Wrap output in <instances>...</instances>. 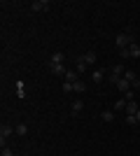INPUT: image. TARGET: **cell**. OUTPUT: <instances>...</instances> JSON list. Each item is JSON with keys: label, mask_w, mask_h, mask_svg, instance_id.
Segmentation results:
<instances>
[{"label": "cell", "mask_w": 140, "mask_h": 156, "mask_svg": "<svg viewBox=\"0 0 140 156\" xmlns=\"http://www.w3.org/2000/svg\"><path fill=\"white\" fill-rule=\"evenodd\" d=\"M126 124H131V126H133V124H138V119H135V114H126Z\"/></svg>", "instance_id": "obj_23"}, {"label": "cell", "mask_w": 140, "mask_h": 156, "mask_svg": "<svg viewBox=\"0 0 140 156\" xmlns=\"http://www.w3.org/2000/svg\"><path fill=\"white\" fill-rule=\"evenodd\" d=\"M124 72H126V70H124V65H121V63H117V65L112 68V70H110V82H112V84H117V79H121V77H124Z\"/></svg>", "instance_id": "obj_3"}, {"label": "cell", "mask_w": 140, "mask_h": 156, "mask_svg": "<svg viewBox=\"0 0 140 156\" xmlns=\"http://www.w3.org/2000/svg\"><path fill=\"white\" fill-rule=\"evenodd\" d=\"M135 40L128 35V33H119L117 37H114V44H117V49H128V47L133 44Z\"/></svg>", "instance_id": "obj_1"}, {"label": "cell", "mask_w": 140, "mask_h": 156, "mask_svg": "<svg viewBox=\"0 0 140 156\" xmlns=\"http://www.w3.org/2000/svg\"><path fill=\"white\" fill-rule=\"evenodd\" d=\"M119 56H121V61L131 58V54H128V49H119Z\"/></svg>", "instance_id": "obj_22"}, {"label": "cell", "mask_w": 140, "mask_h": 156, "mask_svg": "<svg viewBox=\"0 0 140 156\" xmlns=\"http://www.w3.org/2000/svg\"><path fill=\"white\" fill-rule=\"evenodd\" d=\"M73 91L84 93V91H87V84H84V82H75V84H73Z\"/></svg>", "instance_id": "obj_13"}, {"label": "cell", "mask_w": 140, "mask_h": 156, "mask_svg": "<svg viewBox=\"0 0 140 156\" xmlns=\"http://www.w3.org/2000/svg\"><path fill=\"white\" fill-rule=\"evenodd\" d=\"M138 156H140V154H138Z\"/></svg>", "instance_id": "obj_27"}, {"label": "cell", "mask_w": 140, "mask_h": 156, "mask_svg": "<svg viewBox=\"0 0 140 156\" xmlns=\"http://www.w3.org/2000/svg\"><path fill=\"white\" fill-rule=\"evenodd\" d=\"M135 119H138V124H140V110H138V114H135Z\"/></svg>", "instance_id": "obj_26"}, {"label": "cell", "mask_w": 140, "mask_h": 156, "mask_svg": "<svg viewBox=\"0 0 140 156\" xmlns=\"http://www.w3.org/2000/svg\"><path fill=\"white\" fill-rule=\"evenodd\" d=\"M66 82H70V84H75V82H77V72L68 70V72H66Z\"/></svg>", "instance_id": "obj_17"}, {"label": "cell", "mask_w": 140, "mask_h": 156, "mask_svg": "<svg viewBox=\"0 0 140 156\" xmlns=\"http://www.w3.org/2000/svg\"><path fill=\"white\" fill-rule=\"evenodd\" d=\"M124 79H126V82H131V86L140 89V82H138V77H135V72H133V70H126V72H124Z\"/></svg>", "instance_id": "obj_5"}, {"label": "cell", "mask_w": 140, "mask_h": 156, "mask_svg": "<svg viewBox=\"0 0 140 156\" xmlns=\"http://www.w3.org/2000/svg\"><path fill=\"white\" fill-rule=\"evenodd\" d=\"M49 63H52V65L63 63V54H61V51H54V54H52V58H49Z\"/></svg>", "instance_id": "obj_8"}, {"label": "cell", "mask_w": 140, "mask_h": 156, "mask_svg": "<svg viewBox=\"0 0 140 156\" xmlns=\"http://www.w3.org/2000/svg\"><path fill=\"white\" fill-rule=\"evenodd\" d=\"M133 98H135V93L131 91V89H128V91L124 93V100H126V103H131V100H133Z\"/></svg>", "instance_id": "obj_21"}, {"label": "cell", "mask_w": 140, "mask_h": 156, "mask_svg": "<svg viewBox=\"0 0 140 156\" xmlns=\"http://www.w3.org/2000/svg\"><path fill=\"white\" fill-rule=\"evenodd\" d=\"M2 156H14V151L9 147H2Z\"/></svg>", "instance_id": "obj_25"}, {"label": "cell", "mask_w": 140, "mask_h": 156, "mask_svg": "<svg viewBox=\"0 0 140 156\" xmlns=\"http://www.w3.org/2000/svg\"><path fill=\"white\" fill-rule=\"evenodd\" d=\"M12 133H16V130H14L9 124H2V126H0V144H2V147H5L7 137H12Z\"/></svg>", "instance_id": "obj_2"}, {"label": "cell", "mask_w": 140, "mask_h": 156, "mask_svg": "<svg viewBox=\"0 0 140 156\" xmlns=\"http://www.w3.org/2000/svg\"><path fill=\"white\" fill-rule=\"evenodd\" d=\"M49 70H52L54 75H63V77H66V72H68L63 63H59V65H52V63H49Z\"/></svg>", "instance_id": "obj_6"}, {"label": "cell", "mask_w": 140, "mask_h": 156, "mask_svg": "<svg viewBox=\"0 0 140 156\" xmlns=\"http://www.w3.org/2000/svg\"><path fill=\"white\" fill-rule=\"evenodd\" d=\"M82 110H84V103H82V100H75L73 103V114H80Z\"/></svg>", "instance_id": "obj_16"}, {"label": "cell", "mask_w": 140, "mask_h": 156, "mask_svg": "<svg viewBox=\"0 0 140 156\" xmlns=\"http://www.w3.org/2000/svg\"><path fill=\"white\" fill-rule=\"evenodd\" d=\"M84 70H87V61H84V56H80V58H77V72L82 75Z\"/></svg>", "instance_id": "obj_14"}, {"label": "cell", "mask_w": 140, "mask_h": 156, "mask_svg": "<svg viewBox=\"0 0 140 156\" xmlns=\"http://www.w3.org/2000/svg\"><path fill=\"white\" fill-rule=\"evenodd\" d=\"M73 91V84H70V82H63V93H70Z\"/></svg>", "instance_id": "obj_24"}, {"label": "cell", "mask_w": 140, "mask_h": 156, "mask_svg": "<svg viewBox=\"0 0 140 156\" xmlns=\"http://www.w3.org/2000/svg\"><path fill=\"white\" fill-rule=\"evenodd\" d=\"M16 93H19L21 98L26 96V89H23V82H16Z\"/></svg>", "instance_id": "obj_20"}, {"label": "cell", "mask_w": 140, "mask_h": 156, "mask_svg": "<svg viewBox=\"0 0 140 156\" xmlns=\"http://www.w3.org/2000/svg\"><path fill=\"white\" fill-rule=\"evenodd\" d=\"M138 103H135V100H131V103H126V114H138Z\"/></svg>", "instance_id": "obj_9"}, {"label": "cell", "mask_w": 140, "mask_h": 156, "mask_svg": "<svg viewBox=\"0 0 140 156\" xmlns=\"http://www.w3.org/2000/svg\"><path fill=\"white\" fill-rule=\"evenodd\" d=\"M96 58H98V56H96V51H87V54H84V61H87V65L96 63Z\"/></svg>", "instance_id": "obj_12"}, {"label": "cell", "mask_w": 140, "mask_h": 156, "mask_svg": "<svg viewBox=\"0 0 140 156\" xmlns=\"http://www.w3.org/2000/svg\"><path fill=\"white\" fill-rule=\"evenodd\" d=\"M103 77H105V75H103V70H93V75H91L93 82H103Z\"/></svg>", "instance_id": "obj_18"}, {"label": "cell", "mask_w": 140, "mask_h": 156, "mask_svg": "<svg viewBox=\"0 0 140 156\" xmlns=\"http://www.w3.org/2000/svg\"><path fill=\"white\" fill-rule=\"evenodd\" d=\"M114 86H117V91L126 93V91H128V86H131V82H126V79L121 77V79H117V84H114Z\"/></svg>", "instance_id": "obj_7"}, {"label": "cell", "mask_w": 140, "mask_h": 156, "mask_svg": "<svg viewBox=\"0 0 140 156\" xmlns=\"http://www.w3.org/2000/svg\"><path fill=\"white\" fill-rule=\"evenodd\" d=\"M128 54H131V58H140V44L133 42V44L128 47Z\"/></svg>", "instance_id": "obj_10"}, {"label": "cell", "mask_w": 140, "mask_h": 156, "mask_svg": "<svg viewBox=\"0 0 140 156\" xmlns=\"http://www.w3.org/2000/svg\"><path fill=\"white\" fill-rule=\"evenodd\" d=\"M31 9L33 12H47L49 9V0H35L33 5H31Z\"/></svg>", "instance_id": "obj_4"}, {"label": "cell", "mask_w": 140, "mask_h": 156, "mask_svg": "<svg viewBox=\"0 0 140 156\" xmlns=\"http://www.w3.org/2000/svg\"><path fill=\"white\" fill-rule=\"evenodd\" d=\"M119 110H126V100H124V98L114 103V112H119Z\"/></svg>", "instance_id": "obj_19"}, {"label": "cell", "mask_w": 140, "mask_h": 156, "mask_svg": "<svg viewBox=\"0 0 140 156\" xmlns=\"http://www.w3.org/2000/svg\"><path fill=\"white\" fill-rule=\"evenodd\" d=\"M100 119H103L105 124H110V121H114V112L112 110H105L103 114H100Z\"/></svg>", "instance_id": "obj_11"}, {"label": "cell", "mask_w": 140, "mask_h": 156, "mask_svg": "<svg viewBox=\"0 0 140 156\" xmlns=\"http://www.w3.org/2000/svg\"><path fill=\"white\" fill-rule=\"evenodd\" d=\"M14 130H16V135H28V126H26V124L14 126Z\"/></svg>", "instance_id": "obj_15"}]
</instances>
